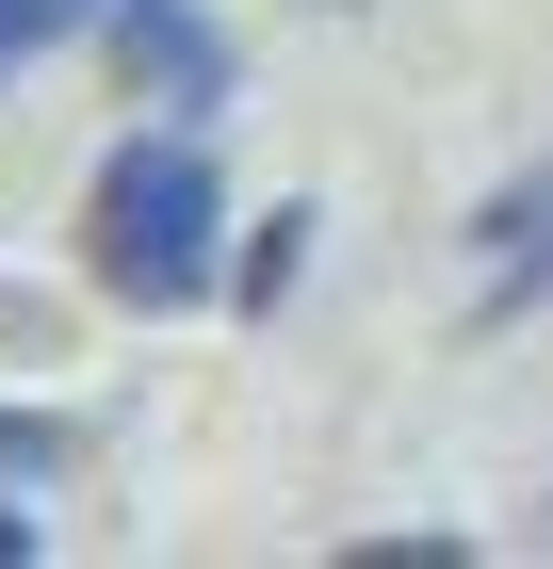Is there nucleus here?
<instances>
[{
	"instance_id": "obj_1",
	"label": "nucleus",
	"mask_w": 553,
	"mask_h": 569,
	"mask_svg": "<svg viewBox=\"0 0 553 569\" xmlns=\"http://www.w3.org/2000/svg\"><path fill=\"white\" fill-rule=\"evenodd\" d=\"M82 277L115 309H196L228 277V179H213L196 131H130L82 179Z\"/></svg>"
},
{
	"instance_id": "obj_3",
	"label": "nucleus",
	"mask_w": 553,
	"mask_h": 569,
	"mask_svg": "<svg viewBox=\"0 0 553 569\" xmlns=\"http://www.w3.org/2000/svg\"><path fill=\"white\" fill-rule=\"evenodd\" d=\"M488 244H505V293H537V309H553V179H521L505 212H488Z\"/></svg>"
},
{
	"instance_id": "obj_2",
	"label": "nucleus",
	"mask_w": 553,
	"mask_h": 569,
	"mask_svg": "<svg viewBox=\"0 0 553 569\" xmlns=\"http://www.w3.org/2000/svg\"><path fill=\"white\" fill-rule=\"evenodd\" d=\"M98 33H115V66L147 82V114H213L228 98V33L196 0H98Z\"/></svg>"
},
{
	"instance_id": "obj_6",
	"label": "nucleus",
	"mask_w": 553,
	"mask_h": 569,
	"mask_svg": "<svg viewBox=\"0 0 553 569\" xmlns=\"http://www.w3.org/2000/svg\"><path fill=\"white\" fill-rule=\"evenodd\" d=\"M49 456H66V439H49L33 407H0V488H17V472H49Z\"/></svg>"
},
{
	"instance_id": "obj_4",
	"label": "nucleus",
	"mask_w": 553,
	"mask_h": 569,
	"mask_svg": "<svg viewBox=\"0 0 553 569\" xmlns=\"http://www.w3.org/2000/svg\"><path fill=\"white\" fill-rule=\"evenodd\" d=\"M66 33H98V0H0V82H17L33 49H66Z\"/></svg>"
},
{
	"instance_id": "obj_7",
	"label": "nucleus",
	"mask_w": 553,
	"mask_h": 569,
	"mask_svg": "<svg viewBox=\"0 0 553 569\" xmlns=\"http://www.w3.org/2000/svg\"><path fill=\"white\" fill-rule=\"evenodd\" d=\"M17 553H33V521H17V505H0V569H17Z\"/></svg>"
},
{
	"instance_id": "obj_5",
	"label": "nucleus",
	"mask_w": 553,
	"mask_h": 569,
	"mask_svg": "<svg viewBox=\"0 0 553 569\" xmlns=\"http://www.w3.org/2000/svg\"><path fill=\"white\" fill-rule=\"evenodd\" d=\"M294 261H309V212H277V228H260V261H245V309L294 293Z\"/></svg>"
}]
</instances>
